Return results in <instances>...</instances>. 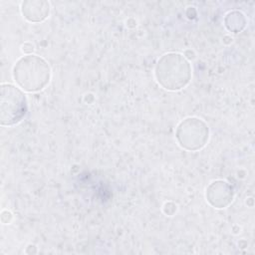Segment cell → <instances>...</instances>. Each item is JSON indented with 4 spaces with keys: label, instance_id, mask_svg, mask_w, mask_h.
<instances>
[{
    "label": "cell",
    "instance_id": "6da1fadb",
    "mask_svg": "<svg viewBox=\"0 0 255 255\" xmlns=\"http://www.w3.org/2000/svg\"><path fill=\"white\" fill-rule=\"evenodd\" d=\"M15 82L28 92L42 90L49 82L50 68L45 60L29 55L19 59L13 68Z\"/></svg>",
    "mask_w": 255,
    "mask_h": 255
},
{
    "label": "cell",
    "instance_id": "7a4b0ae2",
    "mask_svg": "<svg viewBox=\"0 0 255 255\" xmlns=\"http://www.w3.org/2000/svg\"><path fill=\"white\" fill-rule=\"evenodd\" d=\"M28 110L24 93L12 84L1 85L0 122L2 126H14L20 123Z\"/></svg>",
    "mask_w": 255,
    "mask_h": 255
},
{
    "label": "cell",
    "instance_id": "3957f363",
    "mask_svg": "<svg viewBox=\"0 0 255 255\" xmlns=\"http://www.w3.org/2000/svg\"><path fill=\"white\" fill-rule=\"evenodd\" d=\"M22 4V12L26 19L33 22L44 20L49 14V4L47 2H27Z\"/></svg>",
    "mask_w": 255,
    "mask_h": 255
},
{
    "label": "cell",
    "instance_id": "277c9868",
    "mask_svg": "<svg viewBox=\"0 0 255 255\" xmlns=\"http://www.w3.org/2000/svg\"><path fill=\"white\" fill-rule=\"evenodd\" d=\"M22 50H23V52H25V53H30V52L33 50V46H32L31 44H29V43H26V44L23 45Z\"/></svg>",
    "mask_w": 255,
    "mask_h": 255
}]
</instances>
